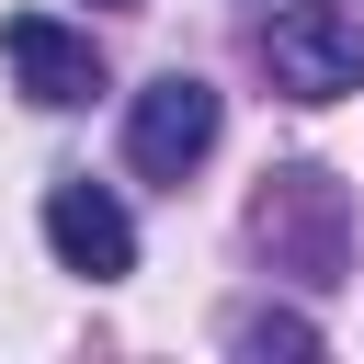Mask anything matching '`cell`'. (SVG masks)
<instances>
[{
	"label": "cell",
	"mask_w": 364,
	"mask_h": 364,
	"mask_svg": "<svg viewBox=\"0 0 364 364\" xmlns=\"http://www.w3.org/2000/svg\"><path fill=\"white\" fill-rule=\"evenodd\" d=\"M239 353H318V330L296 307H262V318H239Z\"/></svg>",
	"instance_id": "obj_6"
},
{
	"label": "cell",
	"mask_w": 364,
	"mask_h": 364,
	"mask_svg": "<svg viewBox=\"0 0 364 364\" xmlns=\"http://www.w3.org/2000/svg\"><path fill=\"white\" fill-rule=\"evenodd\" d=\"M216 125H228L216 80H193V68H159V80L136 91V114H125V159H136L148 182H182V171L216 148Z\"/></svg>",
	"instance_id": "obj_2"
},
{
	"label": "cell",
	"mask_w": 364,
	"mask_h": 364,
	"mask_svg": "<svg viewBox=\"0 0 364 364\" xmlns=\"http://www.w3.org/2000/svg\"><path fill=\"white\" fill-rule=\"evenodd\" d=\"M46 250H57L68 273L114 284V273H136V216H125L102 182H57V193H46Z\"/></svg>",
	"instance_id": "obj_5"
},
{
	"label": "cell",
	"mask_w": 364,
	"mask_h": 364,
	"mask_svg": "<svg viewBox=\"0 0 364 364\" xmlns=\"http://www.w3.org/2000/svg\"><path fill=\"white\" fill-rule=\"evenodd\" d=\"M0 68H11V91L46 102V114H68V102L102 91V46L68 34V23H46V11H11V23H0Z\"/></svg>",
	"instance_id": "obj_3"
},
{
	"label": "cell",
	"mask_w": 364,
	"mask_h": 364,
	"mask_svg": "<svg viewBox=\"0 0 364 364\" xmlns=\"http://www.w3.org/2000/svg\"><path fill=\"white\" fill-rule=\"evenodd\" d=\"M262 68L284 102H341L364 91V11L353 0H284L262 23Z\"/></svg>",
	"instance_id": "obj_1"
},
{
	"label": "cell",
	"mask_w": 364,
	"mask_h": 364,
	"mask_svg": "<svg viewBox=\"0 0 364 364\" xmlns=\"http://www.w3.org/2000/svg\"><path fill=\"white\" fill-rule=\"evenodd\" d=\"M250 228H262V250H273L284 273H307V284L341 273V182H330V171H284Z\"/></svg>",
	"instance_id": "obj_4"
}]
</instances>
